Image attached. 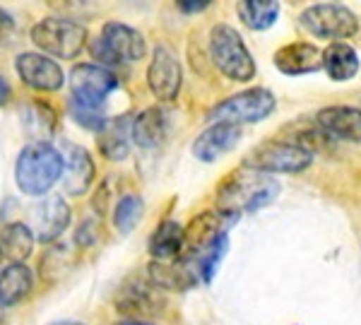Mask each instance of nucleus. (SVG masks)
Returning a JSON list of instances; mask_svg holds the SVG:
<instances>
[{
    "label": "nucleus",
    "mask_w": 361,
    "mask_h": 325,
    "mask_svg": "<svg viewBox=\"0 0 361 325\" xmlns=\"http://www.w3.org/2000/svg\"><path fill=\"white\" fill-rule=\"evenodd\" d=\"M323 68L333 82H347V80L357 78L359 56L345 42H330L323 49Z\"/></svg>",
    "instance_id": "nucleus-20"
},
{
    "label": "nucleus",
    "mask_w": 361,
    "mask_h": 325,
    "mask_svg": "<svg viewBox=\"0 0 361 325\" xmlns=\"http://www.w3.org/2000/svg\"><path fill=\"white\" fill-rule=\"evenodd\" d=\"M70 219H73V210L63 200V195H49L32 210V226L29 229H32L34 239L51 243L58 236H63V231L70 226Z\"/></svg>",
    "instance_id": "nucleus-12"
},
{
    "label": "nucleus",
    "mask_w": 361,
    "mask_h": 325,
    "mask_svg": "<svg viewBox=\"0 0 361 325\" xmlns=\"http://www.w3.org/2000/svg\"><path fill=\"white\" fill-rule=\"evenodd\" d=\"M51 325H85L80 321H58V323H51Z\"/></svg>",
    "instance_id": "nucleus-31"
},
{
    "label": "nucleus",
    "mask_w": 361,
    "mask_h": 325,
    "mask_svg": "<svg viewBox=\"0 0 361 325\" xmlns=\"http://www.w3.org/2000/svg\"><path fill=\"white\" fill-rule=\"evenodd\" d=\"M32 42L49 56L70 58L80 56L87 44V27L68 17H46L32 27Z\"/></svg>",
    "instance_id": "nucleus-5"
},
{
    "label": "nucleus",
    "mask_w": 361,
    "mask_h": 325,
    "mask_svg": "<svg viewBox=\"0 0 361 325\" xmlns=\"http://www.w3.org/2000/svg\"><path fill=\"white\" fill-rule=\"evenodd\" d=\"M209 0H178L176 8L180 10V13H202V10L209 8Z\"/></svg>",
    "instance_id": "nucleus-28"
},
{
    "label": "nucleus",
    "mask_w": 361,
    "mask_h": 325,
    "mask_svg": "<svg viewBox=\"0 0 361 325\" xmlns=\"http://www.w3.org/2000/svg\"><path fill=\"white\" fill-rule=\"evenodd\" d=\"M277 99L265 87H253L243 90L238 94L229 97L222 104L212 109L209 121L214 123H229V125H243V123H260L267 116L275 111Z\"/></svg>",
    "instance_id": "nucleus-7"
},
{
    "label": "nucleus",
    "mask_w": 361,
    "mask_h": 325,
    "mask_svg": "<svg viewBox=\"0 0 361 325\" xmlns=\"http://www.w3.org/2000/svg\"><path fill=\"white\" fill-rule=\"evenodd\" d=\"M169 130V116L161 106H149L130 121V140H135L137 147L152 149L159 147Z\"/></svg>",
    "instance_id": "nucleus-17"
},
{
    "label": "nucleus",
    "mask_w": 361,
    "mask_h": 325,
    "mask_svg": "<svg viewBox=\"0 0 361 325\" xmlns=\"http://www.w3.org/2000/svg\"><path fill=\"white\" fill-rule=\"evenodd\" d=\"M180 82H183V70H180L178 58L164 44H159L147 68L149 90L159 102H173L180 92Z\"/></svg>",
    "instance_id": "nucleus-10"
},
{
    "label": "nucleus",
    "mask_w": 361,
    "mask_h": 325,
    "mask_svg": "<svg viewBox=\"0 0 361 325\" xmlns=\"http://www.w3.org/2000/svg\"><path fill=\"white\" fill-rule=\"evenodd\" d=\"M142 212H145L142 198L135 193H128L118 200V205H116V210H114V226L123 236L130 234V231L137 226L140 219H142Z\"/></svg>",
    "instance_id": "nucleus-26"
},
{
    "label": "nucleus",
    "mask_w": 361,
    "mask_h": 325,
    "mask_svg": "<svg viewBox=\"0 0 361 325\" xmlns=\"http://www.w3.org/2000/svg\"><path fill=\"white\" fill-rule=\"evenodd\" d=\"M330 140L361 142V109L357 106H325L313 121Z\"/></svg>",
    "instance_id": "nucleus-14"
},
{
    "label": "nucleus",
    "mask_w": 361,
    "mask_h": 325,
    "mask_svg": "<svg viewBox=\"0 0 361 325\" xmlns=\"http://www.w3.org/2000/svg\"><path fill=\"white\" fill-rule=\"evenodd\" d=\"M147 282L159 289V292H183V289L193 287L197 277L185 263L173 265V263H161V260H152L147 265Z\"/></svg>",
    "instance_id": "nucleus-19"
},
{
    "label": "nucleus",
    "mask_w": 361,
    "mask_h": 325,
    "mask_svg": "<svg viewBox=\"0 0 361 325\" xmlns=\"http://www.w3.org/2000/svg\"><path fill=\"white\" fill-rule=\"evenodd\" d=\"M99 149L111 161L126 159L130 152V121H128V116L106 121V125L99 130Z\"/></svg>",
    "instance_id": "nucleus-22"
},
{
    "label": "nucleus",
    "mask_w": 361,
    "mask_h": 325,
    "mask_svg": "<svg viewBox=\"0 0 361 325\" xmlns=\"http://www.w3.org/2000/svg\"><path fill=\"white\" fill-rule=\"evenodd\" d=\"M145 51H147L145 37L135 27L123 25V22L104 25L102 34L90 46V54L94 56L97 63H102V68L121 66V63H135L145 56Z\"/></svg>",
    "instance_id": "nucleus-4"
},
{
    "label": "nucleus",
    "mask_w": 361,
    "mask_h": 325,
    "mask_svg": "<svg viewBox=\"0 0 361 325\" xmlns=\"http://www.w3.org/2000/svg\"><path fill=\"white\" fill-rule=\"evenodd\" d=\"M275 68L284 75H308L323 68V51L316 44L292 42L275 51Z\"/></svg>",
    "instance_id": "nucleus-15"
},
{
    "label": "nucleus",
    "mask_w": 361,
    "mask_h": 325,
    "mask_svg": "<svg viewBox=\"0 0 361 325\" xmlns=\"http://www.w3.org/2000/svg\"><path fill=\"white\" fill-rule=\"evenodd\" d=\"M15 29H17V25H15L13 15H10L8 10L0 8V46H8L10 42H13Z\"/></svg>",
    "instance_id": "nucleus-27"
},
{
    "label": "nucleus",
    "mask_w": 361,
    "mask_h": 325,
    "mask_svg": "<svg viewBox=\"0 0 361 325\" xmlns=\"http://www.w3.org/2000/svg\"><path fill=\"white\" fill-rule=\"evenodd\" d=\"M66 159V193L68 195H82L90 190L92 181L97 176V169H94V159L92 154L87 152L85 147H75L70 145L68 147V154H63Z\"/></svg>",
    "instance_id": "nucleus-18"
},
{
    "label": "nucleus",
    "mask_w": 361,
    "mask_h": 325,
    "mask_svg": "<svg viewBox=\"0 0 361 325\" xmlns=\"http://www.w3.org/2000/svg\"><path fill=\"white\" fill-rule=\"evenodd\" d=\"M301 27L316 39L342 42L359 32V20L349 8L340 3H318L306 8L299 17Z\"/></svg>",
    "instance_id": "nucleus-8"
},
{
    "label": "nucleus",
    "mask_w": 361,
    "mask_h": 325,
    "mask_svg": "<svg viewBox=\"0 0 361 325\" xmlns=\"http://www.w3.org/2000/svg\"><path fill=\"white\" fill-rule=\"evenodd\" d=\"M13 102V87L8 85V80L0 75V106H8Z\"/></svg>",
    "instance_id": "nucleus-29"
},
{
    "label": "nucleus",
    "mask_w": 361,
    "mask_h": 325,
    "mask_svg": "<svg viewBox=\"0 0 361 325\" xmlns=\"http://www.w3.org/2000/svg\"><path fill=\"white\" fill-rule=\"evenodd\" d=\"M180 253H183V226L173 219H166L149 236V255L154 260L169 263V260L178 258Z\"/></svg>",
    "instance_id": "nucleus-23"
},
{
    "label": "nucleus",
    "mask_w": 361,
    "mask_h": 325,
    "mask_svg": "<svg viewBox=\"0 0 361 325\" xmlns=\"http://www.w3.org/2000/svg\"><path fill=\"white\" fill-rule=\"evenodd\" d=\"M17 75L22 78V82L32 90L39 92H58L66 82V73L58 66L54 58L44 56V54H34V51H27V54H20L15 61Z\"/></svg>",
    "instance_id": "nucleus-11"
},
{
    "label": "nucleus",
    "mask_w": 361,
    "mask_h": 325,
    "mask_svg": "<svg viewBox=\"0 0 361 325\" xmlns=\"http://www.w3.org/2000/svg\"><path fill=\"white\" fill-rule=\"evenodd\" d=\"M34 234L25 222H10L0 231V253L13 263H25L34 253Z\"/></svg>",
    "instance_id": "nucleus-24"
},
{
    "label": "nucleus",
    "mask_w": 361,
    "mask_h": 325,
    "mask_svg": "<svg viewBox=\"0 0 361 325\" xmlns=\"http://www.w3.org/2000/svg\"><path fill=\"white\" fill-rule=\"evenodd\" d=\"M238 20L243 22L248 29L255 32H263L275 25V20L279 17V3L275 0H243L236 5Z\"/></svg>",
    "instance_id": "nucleus-25"
},
{
    "label": "nucleus",
    "mask_w": 361,
    "mask_h": 325,
    "mask_svg": "<svg viewBox=\"0 0 361 325\" xmlns=\"http://www.w3.org/2000/svg\"><path fill=\"white\" fill-rule=\"evenodd\" d=\"M116 325H152V323H147V321H130V318H128V321H121V323H116Z\"/></svg>",
    "instance_id": "nucleus-30"
},
{
    "label": "nucleus",
    "mask_w": 361,
    "mask_h": 325,
    "mask_svg": "<svg viewBox=\"0 0 361 325\" xmlns=\"http://www.w3.org/2000/svg\"><path fill=\"white\" fill-rule=\"evenodd\" d=\"M118 78L109 68L94 66V63H82L75 66L70 73V92H73L75 104L85 109H102V104L118 90Z\"/></svg>",
    "instance_id": "nucleus-9"
},
{
    "label": "nucleus",
    "mask_w": 361,
    "mask_h": 325,
    "mask_svg": "<svg viewBox=\"0 0 361 325\" xmlns=\"http://www.w3.org/2000/svg\"><path fill=\"white\" fill-rule=\"evenodd\" d=\"M279 193V183L267 173H258L253 169L241 166L231 176L224 178V183L217 188L219 212L236 217L241 212H255L260 207L270 205Z\"/></svg>",
    "instance_id": "nucleus-1"
},
{
    "label": "nucleus",
    "mask_w": 361,
    "mask_h": 325,
    "mask_svg": "<svg viewBox=\"0 0 361 325\" xmlns=\"http://www.w3.org/2000/svg\"><path fill=\"white\" fill-rule=\"evenodd\" d=\"M116 306L121 313L133 316L130 321H140V316H157L164 306V297L147 280H128L116 297Z\"/></svg>",
    "instance_id": "nucleus-13"
},
{
    "label": "nucleus",
    "mask_w": 361,
    "mask_h": 325,
    "mask_svg": "<svg viewBox=\"0 0 361 325\" xmlns=\"http://www.w3.org/2000/svg\"><path fill=\"white\" fill-rule=\"evenodd\" d=\"M241 140V128L229 125V123H212L207 130H202L193 142V154L200 161L219 159L222 154H226L229 149L236 147V142Z\"/></svg>",
    "instance_id": "nucleus-16"
},
{
    "label": "nucleus",
    "mask_w": 361,
    "mask_h": 325,
    "mask_svg": "<svg viewBox=\"0 0 361 325\" xmlns=\"http://www.w3.org/2000/svg\"><path fill=\"white\" fill-rule=\"evenodd\" d=\"M66 169V159L51 142H32L17 157L15 178L22 193L44 195L58 183Z\"/></svg>",
    "instance_id": "nucleus-2"
},
{
    "label": "nucleus",
    "mask_w": 361,
    "mask_h": 325,
    "mask_svg": "<svg viewBox=\"0 0 361 325\" xmlns=\"http://www.w3.org/2000/svg\"><path fill=\"white\" fill-rule=\"evenodd\" d=\"M313 164V152L287 140H265L246 154L243 166L258 173H299Z\"/></svg>",
    "instance_id": "nucleus-6"
},
{
    "label": "nucleus",
    "mask_w": 361,
    "mask_h": 325,
    "mask_svg": "<svg viewBox=\"0 0 361 325\" xmlns=\"http://www.w3.org/2000/svg\"><path fill=\"white\" fill-rule=\"evenodd\" d=\"M209 58L224 78L250 82L255 78V61L243 44V37L231 25H214L209 32Z\"/></svg>",
    "instance_id": "nucleus-3"
},
{
    "label": "nucleus",
    "mask_w": 361,
    "mask_h": 325,
    "mask_svg": "<svg viewBox=\"0 0 361 325\" xmlns=\"http://www.w3.org/2000/svg\"><path fill=\"white\" fill-rule=\"evenodd\" d=\"M34 287V272L25 263H10L0 270V306H15L29 297Z\"/></svg>",
    "instance_id": "nucleus-21"
}]
</instances>
